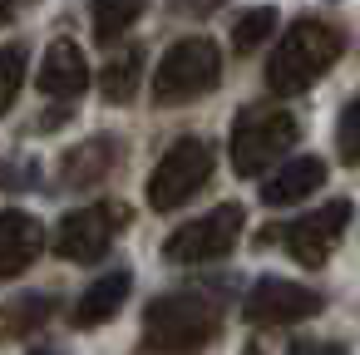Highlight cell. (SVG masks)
<instances>
[{"label": "cell", "instance_id": "cell-12", "mask_svg": "<svg viewBox=\"0 0 360 355\" xmlns=\"http://www.w3.org/2000/svg\"><path fill=\"white\" fill-rule=\"evenodd\" d=\"M129 291H134V276L129 271H109V276H99L79 301H75V311H70V321L79 325V330H94V325H109L119 311H124V301H129Z\"/></svg>", "mask_w": 360, "mask_h": 355}, {"label": "cell", "instance_id": "cell-14", "mask_svg": "<svg viewBox=\"0 0 360 355\" xmlns=\"http://www.w3.org/2000/svg\"><path fill=\"white\" fill-rule=\"evenodd\" d=\"M114 168H119V138H109V134H99V138L79 143L75 153H65V183L70 188H94Z\"/></svg>", "mask_w": 360, "mask_h": 355}, {"label": "cell", "instance_id": "cell-19", "mask_svg": "<svg viewBox=\"0 0 360 355\" xmlns=\"http://www.w3.org/2000/svg\"><path fill=\"white\" fill-rule=\"evenodd\" d=\"M20 84H25V45H6L0 50V114L15 104Z\"/></svg>", "mask_w": 360, "mask_h": 355}, {"label": "cell", "instance_id": "cell-2", "mask_svg": "<svg viewBox=\"0 0 360 355\" xmlns=\"http://www.w3.org/2000/svg\"><path fill=\"white\" fill-rule=\"evenodd\" d=\"M217 335V306L198 291L158 296L143 311V345L153 355H198Z\"/></svg>", "mask_w": 360, "mask_h": 355}, {"label": "cell", "instance_id": "cell-7", "mask_svg": "<svg viewBox=\"0 0 360 355\" xmlns=\"http://www.w3.org/2000/svg\"><path fill=\"white\" fill-rule=\"evenodd\" d=\"M124 222H129V207H124V202L79 207V212H70V217L55 227V252H60L65 262H99V257L114 247V237H119Z\"/></svg>", "mask_w": 360, "mask_h": 355}, {"label": "cell", "instance_id": "cell-16", "mask_svg": "<svg viewBox=\"0 0 360 355\" xmlns=\"http://www.w3.org/2000/svg\"><path fill=\"white\" fill-rule=\"evenodd\" d=\"M148 11V0H89V20H94V40L114 45L139 15Z\"/></svg>", "mask_w": 360, "mask_h": 355}, {"label": "cell", "instance_id": "cell-22", "mask_svg": "<svg viewBox=\"0 0 360 355\" xmlns=\"http://www.w3.org/2000/svg\"><path fill=\"white\" fill-rule=\"evenodd\" d=\"M222 6V0H178V15H193V20H202V15H212Z\"/></svg>", "mask_w": 360, "mask_h": 355}, {"label": "cell", "instance_id": "cell-10", "mask_svg": "<svg viewBox=\"0 0 360 355\" xmlns=\"http://www.w3.org/2000/svg\"><path fill=\"white\" fill-rule=\"evenodd\" d=\"M35 79H40V89L50 99H79L89 89V60H84V50L75 40H55L45 50V60H40Z\"/></svg>", "mask_w": 360, "mask_h": 355}, {"label": "cell", "instance_id": "cell-11", "mask_svg": "<svg viewBox=\"0 0 360 355\" xmlns=\"http://www.w3.org/2000/svg\"><path fill=\"white\" fill-rule=\"evenodd\" d=\"M45 247V227L40 217L11 207V212H0V281L6 276H20Z\"/></svg>", "mask_w": 360, "mask_h": 355}, {"label": "cell", "instance_id": "cell-20", "mask_svg": "<svg viewBox=\"0 0 360 355\" xmlns=\"http://www.w3.org/2000/svg\"><path fill=\"white\" fill-rule=\"evenodd\" d=\"M335 153H340V163H350V168H360V94L340 109V129H335Z\"/></svg>", "mask_w": 360, "mask_h": 355}, {"label": "cell", "instance_id": "cell-8", "mask_svg": "<svg viewBox=\"0 0 360 355\" xmlns=\"http://www.w3.org/2000/svg\"><path fill=\"white\" fill-rule=\"evenodd\" d=\"M345 227H350V202H345V198H330L326 207H316V212L296 217L291 227H281V232H286L281 247H286L301 266H326L330 252L340 247Z\"/></svg>", "mask_w": 360, "mask_h": 355}, {"label": "cell", "instance_id": "cell-17", "mask_svg": "<svg viewBox=\"0 0 360 355\" xmlns=\"http://www.w3.org/2000/svg\"><path fill=\"white\" fill-rule=\"evenodd\" d=\"M50 311H55V296H40V291H30V296H15L6 311H0V340L40 330V325L50 321Z\"/></svg>", "mask_w": 360, "mask_h": 355}, {"label": "cell", "instance_id": "cell-9", "mask_svg": "<svg viewBox=\"0 0 360 355\" xmlns=\"http://www.w3.org/2000/svg\"><path fill=\"white\" fill-rule=\"evenodd\" d=\"M321 291L301 286V281H286V276H262L247 301H242V316L252 325H296V321H311L321 311Z\"/></svg>", "mask_w": 360, "mask_h": 355}, {"label": "cell", "instance_id": "cell-15", "mask_svg": "<svg viewBox=\"0 0 360 355\" xmlns=\"http://www.w3.org/2000/svg\"><path fill=\"white\" fill-rule=\"evenodd\" d=\"M139 75H143V50L134 45V50L114 55V60L99 70V94H104L109 104H129L134 89H139Z\"/></svg>", "mask_w": 360, "mask_h": 355}, {"label": "cell", "instance_id": "cell-25", "mask_svg": "<svg viewBox=\"0 0 360 355\" xmlns=\"http://www.w3.org/2000/svg\"><path fill=\"white\" fill-rule=\"evenodd\" d=\"M30 355H65V350H55V345H40V350H30Z\"/></svg>", "mask_w": 360, "mask_h": 355}, {"label": "cell", "instance_id": "cell-13", "mask_svg": "<svg viewBox=\"0 0 360 355\" xmlns=\"http://www.w3.org/2000/svg\"><path fill=\"white\" fill-rule=\"evenodd\" d=\"M321 183H326V163L301 153V158L281 163V168L262 183V202H266V207H291V202H301L306 193H321Z\"/></svg>", "mask_w": 360, "mask_h": 355}, {"label": "cell", "instance_id": "cell-21", "mask_svg": "<svg viewBox=\"0 0 360 355\" xmlns=\"http://www.w3.org/2000/svg\"><path fill=\"white\" fill-rule=\"evenodd\" d=\"M291 355H350V350L335 340H301V345H291Z\"/></svg>", "mask_w": 360, "mask_h": 355}, {"label": "cell", "instance_id": "cell-5", "mask_svg": "<svg viewBox=\"0 0 360 355\" xmlns=\"http://www.w3.org/2000/svg\"><path fill=\"white\" fill-rule=\"evenodd\" d=\"M207 178H212V143H202V138H178V143L158 158V168L148 173V207H153V212H173V207H183L188 198H198V193L207 188Z\"/></svg>", "mask_w": 360, "mask_h": 355}, {"label": "cell", "instance_id": "cell-1", "mask_svg": "<svg viewBox=\"0 0 360 355\" xmlns=\"http://www.w3.org/2000/svg\"><path fill=\"white\" fill-rule=\"evenodd\" d=\"M340 50H345V35L335 25H326L316 15L296 20L281 35V45L271 50V60H266V89L286 94V99L306 94L311 84H321V75H330V65L340 60Z\"/></svg>", "mask_w": 360, "mask_h": 355}, {"label": "cell", "instance_id": "cell-23", "mask_svg": "<svg viewBox=\"0 0 360 355\" xmlns=\"http://www.w3.org/2000/svg\"><path fill=\"white\" fill-rule=\"evenodd\" d=\"M20 6H30V0H0V25H6V20H11Z\"/></svg>", "mask_w": 360, "mask_h": 355}, {"label": "cell", "instance_id": "cell-24", "mask_svg": "<svg viewBox=\"0 0 360 355\" xmlns=\"http://www.w3.org/2000/svg\"><path fill=\"white\" fill-rule=\"evenodd\" d=\"M242 355H266V345H257V340H247V345H242Z\"/></svg>", "mask_w": 360, "mask_h": 355}, {"label": "cell", "instance_id": "cell-18", "mask_svg": "<svg viewBox=\"0 0 360 355\" xmlns=\"http://www.w3.org/2000/svg\"><path fill=\"white\" fill-rule=\"evenodd\" d=\"M271 30H276V11H271V6H257V11H247V15H237V25H232V50H237V55H252Z\"/></svg>", "mask_w": 360, "mask_h": 355}, {"label": "cell", "instance_id": "cell-6", "mask_svg": "<svg viewBox=\"0 0 360 355\" xmlns=\"http://www.w3.org/2000/svg\"><path fill=\"white\" fill-rule=\"evenodd\" d=\"M237 242H242V207H237V202H217L212 212H202V217L183 222V227L163 242V262L202 266V262L227 257Z\"/></svg>", "mask_w": 360, "mask_h": 355}, {"label": "cell", "instance_id": "cell-3", "mask_svg": "<svg viewBox=\"0 0 360 355\" xmlns=\"http://www.w3.org/2000/svg\"><path fill=\"white\" fill-rule=\"evenodd\" d=\"M301 138V124L291 119V109H271V104H252L237 114L232 124V173L252 178L262 168H271L281 153H291Z\"/></svg>", "mask_w": 360, "mask_h": 355}, {"label": "cell", "instance_id": "cell-4", "mask_svg": "<svg viewBox=\"0 0 360 355\" xmlns=\"http://www.w3.org/2000/svg\"><path fill=\"white\" fill-rule=\"evenodd\" d=\"M222 79V50L207 40V35H188L178 40L163 60H158V75H153V104H188V99H202L207 89H217Z\"/></svg>", "mask_w": 360, "mask_h": 355}]
</instances>
